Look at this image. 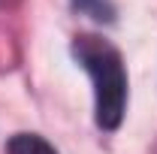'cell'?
<instances>
[{"label":"cell","mask_w":157,"mask_h":154,"mask_svg":"<svg viewBox=\"0 0 157 154\" xmlns=\"http://www.w3.org/2000/svg\"><path fill=\"white\" fill-rule=\"evenodd\" d=\"M73 52L94 82L97 124L103 130H115L127 106V73H124V60L118 48L100 37H76Z\"/></svg>","instance_id":"6da1fadb"},{"label":"cell","mask_w":157,"mask_h":154,"mask_svg":"<svg viewBox=\"0 0 157 154\" xmlns=\"http://www.w3.org/2000/svg\"><path fill=\"white\" fill-rule=\"evenodd\" d=\"M6 151L9 154H58L42 136H36V133H15L12 139H9Z\"/></svg>","instance_id":"7a4b0ae2"},{"label":"cell","mask_w":157,"mask_h":154,"mask_svg":"<svg viewBox=\"0 0 157 154\" xmlns=\"http://www.w3.org/2000/svg\"><path fill=\"white\" fill-rule=\"evenodd\" d=\"M73 6H76L78 12L91 15L94 21H112L115 18V9H112L109 0H73Z\"/></svg>","instance_id":"3957f363"}]
</instances>
